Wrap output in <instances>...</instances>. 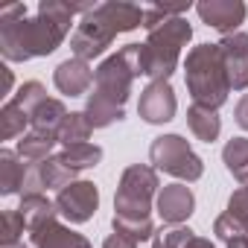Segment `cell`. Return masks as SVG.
<instances>
[{"mask_svg":"<svg viewBox=\"0 0 248 248\" xmlns=\"http://www.w3.org/2000/svg\"><path fill=\"white\" fill-rule=\"evenodd\" d=\"M102 248H138V242L129 239V236H123V233H111V236L102 242Z\"/></svg>","mask_w":248,"mask_h":248,"instance_id":"32","label":"cell"},{"mask_svg":"<svg viewBox=\"0 0 248 248\" xmlns=\"http://www.w3.org/2000/svg\"><path fill=\"white\" fill-rule=\"evenodd\" d=\"M27 170H30V164H27L18 152H12V149H0V196L24 193Z\"/></svg>","mask_w":248,"mask_h":248,"instance_id":"15","label":"cell"},{"mask_svg":"<svg viewBox=\"0 0 248 248\" xmlns=\"http://www.w3.org/2000/svg\"><path fill=\"white\" fill-rule=\"evenodd\" d=\"M143 15H146V9H140L138 3H123V0L96 3L70 35L73 59H82V62L99 59L117 35L143 27Z\"/></svg>","mask_w":248,"mask_h":248,"instance_id":"3","label":"cell"},{"mask_svg":"<svg viewBox=\"0 0 248 248\" xmlns=\"http://www.w3.org/2000/svg\"><path fill=\"white\" fill-rule=\"evenodd\" d=\"M111 225H114V233L129 236V239H135L138 245L155 236V222H152V216H149V219H126V216H114Z\"/></svg>","mask_w":248,"mask_h":248,"instance_id":"25","label":"cell"},{"mask_svg":"<svg viewBox=\"0 0 248 248\" xmlns=\"http://www.w3.org/2000/svg\"><path fill=\"white\" fill-rule=\"evenodd\" d=\"M222 164L239 184H248V138H231L222 146Z\"/></svg>","mask_w":248,"mask_h":248,"instance_id":"20","label":"cell"},{"mask_svg":"<svg viewBox=\"0 0 248 248\" xmlns=\"http://www.w3.org/2000/svg\"><path fill=\"white\" fill-rule=\"evenodd\" d=\"M3 248H32V245H27V242H18V245H3Z\"/></svg>","mask_w":248,"mask_h":248,"instance_id":"36","label":"cell"},{"mask_svg":"<svg viewBox=\"0 0 248 248\" xmlns=\"http://www.w3.org/2000/svg\"><path fill=\"white\" fill-rule=\"evenodd\" d=\"M30 239H32V248H93V245L88 242V236L76 233L73 228L62 225L59 219H53V222H47L44 228L32 231Z\"/></svg>","mask_w":248,"mask_h":248,"instance_id":"14","label":"cell"},{"mask_svg":"<svg viewBox=\"0 0 248 248\" xmlns=\"http://www.w3.org/2000/svg\"><path fill=\"white\" fill-rule=\"evenodd\" d=\"M187 126L190 132L196 135V140L202 143H213L222 132V117L219 111L213 108H204V105H190L187 108Z\"/></svg>","mask_w":248,"mask_h":248,"instance_id":"18","label":"cell"},{"mask_svg":"<svg viewBox=\"0 0 248 248\" xmlns=\"http://www.w3.org/2000/svg\"><path fill=\"white\" fill-rule=\"evenodd\" d=\"M228 248H248V236H239V239H231Z\"/></svg>","mask_w":248,"mask_h":248,"instance_id":"35","label":"cell"},{"mask_svg":"<svg viewBox=\"0 0 248 248\" xmlns=\"http://www.w3.org/2000/svg\"><path fill=\"white\" fill-rule=\"evenodd\" d=\"M59 143V138L53 135H41V132H27L21 140H18V155L27 161V164H41L47 158H53V146Z\"/></svg>","mask_w":248,"mask_h":248,"instance_id":"19","label":"cell"},{"mask_svg":"<svg viewBox=\"0 0 248 248\" xmlns=\"http://www.w3.org/2000/svg\"><path fill=\"white\" fill-rule=\"evenodd\" d=\"M93 126H91V120L85 117V111H70L67 120L62 123V129H59V143L64 149L70 146H79V143H88Z\"/></svg>","mask_w":248,"mask_h":248,"instance_id":"22","label":"cell"},{"mask_svg":"<svg viewBox=\"0 0 248 248\" xmlns=\"http://www.w3.org/2000/svg\"><path fill=\"white\" fill-rule=\"evenodd\" d=\"M233 120H236V126H239L242 132H248V93L239 96V102H236V108H233Z\"/></svg>","mask_w":248,"mask_h":248,"instance_id":"31","label":"cell"},{"mask_svg":"<svg viewBox=\"0 0 248 248\" xmlns=\"http://www.w3.org/2000/svg\"><path fill=\"white\" fill-rule=\"evenodd\" d=\"M67 108H64V102L62 99H56V96H47L32 114H30V123H32V129L30 132H41V135H53V138H59V129H62V123L67 120Z\"/></svg>","mask_w":248,"mask_h":248,"instance_id":"16","label":"cell"},{"mask_svg":"<svg viewBox=\"0 0 248 248\" xmlns=\"http://www.w3.org/2000/svg\"><path fill=\"white\" fill-rule=\"evenodd\" d=\"M193 27L184 15L167 18L155 30H149L143 50H146V79L149 82H170V76L178 70L181 50L190 44Z\"/></svg>","mask_w":248,"mask_h":248,"instance_id":"5","label":"cell"},{"mask_svg":"<svg viewBox=\"0 0 248 248\" xmlns=\"http://www.w3.org/2000/svg\"><path fill=\"white\" fill-rule=\"evenodd\" d=\"M149 161L158 172H167L178 181H199L204 175V161L193 152L190 140L181 135H161L149 146Z\"/></svg>","mask_w":248,"mask_h":248,"instance_id":"7","label":"cell"},{"mask_svg":"<svg viewBox=\"0 0 248 248\" xmlns=\"http://www.w3.org/2000/svg\"><path fill=\"white\" fill-rule=\"evenodd\" d=\"M93 76H96V70L88 62H82V59H64L53 70V85L64 96H85L91 91V85H93Z\"/></svg>","mask_w":248,"mask_h":248,"instance_id":"13","label":"cell"},{"mask_svg":"<svg viewBox=\"0 0 248 248\" xmlns=\"http://www.w3.org/2000/svg\"><path fill=\"white\" fill-rule=\"evenodd\" d=\"M38 170H41V181H44V190H64V187H70L73 181H79L76 178V170L73 167H67L59 155H53V158H47V161H41L38 164Z\"/></svg>","mask_w":248,"mask_h":248,"instance_id":"21","label":"cell"},{"mask_svg":"<svg viewBox=\"0 0 248 248\" xmlns=\"http://www.w3.org/2000/svg\"><path fill=\"white\" fill-rule=\"evenodd\" d=\"M0 70H3V93H9L12 91V70L9 67H0Z\"/></svg>","mask_w":248,"mask_h":248,"instance_id":"34","label":"cell"},{"mask_svg":"<svg viewBox=\"0 0 248 248\" xmlns=\"http://www.w3.org/2000/svg\"><path fill=\"white\" fill-rule=\"evenodd\" d=\"M225 213H231L236 222H242V225L248 228V184L231 193V199H228V210H225Z\"/></svg>","mask_w":248,"mask_h":248,"instance_id":"30","label":"cell"},{"mask_svg":"<svg viewBox=\"0 0 248 248\" xmlns=\"http://www.w3.org/2000/svg\"><path fill=\"white\" fill-rule=\"evenodd\" d=\"M184 85H187V93L193 96V105L219 111L228 102L231 82H228V70H225L219 44H199L187 53Z\"/></svg>","mask_w":248,"mask_h":248,"instance_id":"4","label":"cell"},{"mask_svg":"<svg viewBox=\"0 0 248 248\" xmlns=\"http://www.w3.org/2000/svg\"><path fill=\"white\" fill-rule=\"evenodd\" d=\"M138 76H146L143 44H126L114 56L102 59L93 76V91L85 99V117L91 120L93 129H108L126 117V102Z\"/></svg>","mask_w":248,"mask_h":248,"instance_id":"2","label":"cell"},{"mask_svg":"<svg viewBox=\"0 0 248 248\" xmlns=\"http://www.w3.org/2000/svg\"><path fill=\"white\" fill-rule=\"evenodd\" d=\"M216 44L222 50V62L228 70L231 91H245L248 88V32L222 35Z\"/></svg>","mask_w":248,"mask_h":248,"instance_id":"11","label":"cell"},{"mask_svg":"<svg viewBox=\"0 0 248 248\" xmlns=\"http://www.w3.org/2000/svg\"><path fill=\"white\" fill-rule=\"evenodd\" d=\"M196 233L184 225H172V228H164V231H155L152 236V248H187V242L193 239Z\"/></svg>","mask_w":248,"mask_h":248,"instance_id":"27","label":"cell"},{"mask_svg":"<svg viewBox=\"0 0 248 248\" xmlns=\"http://www.w3.org/2000/svg\"><path fill=\"white\" fill-rule=\"evenodd\" d=\"M158 193H161V181L155 167H146V164L126 167L114 193V216L149 219L152 202H158Z\"/></svg>","mask_w":248,"mask_h":248,"instance_id":"6","label":"cell"},{"mask_svg":"<svg viewBox=\"0 0 248 248\" xmlns=\"http://www.w3.org/2000/svg\"><path fill=\"white\" fill-rule=\"evenodd\" d=\"M155 210L164 225H184L196 210V196L187 184H164L158 193Z\"/></svg>","mask_w":248,"mask_h":248,"instance_id":"12","label":"cell"},{"mask_svg":"<svg viewBox=\"0 0 248 248\" xmlns=\"http://www.w3.org/2000/svg\"><path fill=\"white\" fill-rule=\"evenodd\" d=\"M44 99H47V88H44L41 82H35V79H32V82H24V85L18 88V93L12 96V102H15L18 108H24L27 114H32Z\"/></svg>","mask_w":248,"mask_h":248,"instance_id":"26","label":"cell"},{"mask_svg":"<svg viewBox=\"0 0 248 248\" xmlns=\"http://www.w3.org/2000/svg\"><path fill=\"white\" fill-rule=\"evenodd\" d=\"M56 207H59V216H64L70 225H82L93 219L99 207V190L93 181H73L56 196Z\"/></svg>","mask_w":248,"mask_h":248,"instance_id":"8","label":"cell"},{"mask_svg":"<svg viewBox=\"0 0 248 248\" xmlns=\"http://www.w3.org/2000/svg\"><path fill=\"white\" fill-rule=\"evenodd\" d=\"M213 233H216L222 242H231V239L245 236V233H248V228H245L242 222H236L231 213H222V216H216V222H213Z\"/></svg>","mask_w":248,"mask_h":248,"instance_id":"29","label":"cell"},{"mask_svg":"<svg viewBox=\"0 0 248 248\" xmlns=\"http://www.w3.org/2000/svg\"><path fill=\"white\" fill-rule=\"evenodd\" d=\"M76 6L62 0H41L35 18H27V6L15 3L0 12V53L6 62L44 59L62 47L70 32Z\"/></svg>","mask_w":248,"mask_h":248,"instance_id":"1","label":"cell"},{"mask_svg":"<svg viewBox=\"0 0 248 248\" xmlns=\"http://www.w3.org/2000/svg\"><path fill=\"white\" fill-rule=\"evenodd\" d=\"M196 12L202 18V24H207L210 30L222 32V35H233L248 15V6L242 0H202L196 3Z\"/></svg>","mask_w":248,"mask_h":248,"instance_id":"10","label":"cell"},{"mask_svg":"<svg viewBox=\"0 0 248 248\" xmlns=\"http://www.w3.org/2000/svg\"><path fill=\"white\" fill-rule=\"evenodd\" d=\"M178 111V99H175V91L170 82H149L143 91H140V99H138V114L143 123L149 126H164L170 123Z\"/></svg>","mask_w":248,"mask_h":248,"instance_id":"9","label":"cell"},{"mask_svg":"<svg viewBox=\"0 0 248 248\" xmlns=\"http://www.w3.org/2000/svg\"><path fill=\"white\" fill-rule=\"evenodd\" d=\"M27 231V222L21 216V210H3V245H18L21 236Z\"/></svg>","mask_w":248,"mask_h":248,"instance_id":"28","label":"cell"},{"mask_svg":"<svg viewBox=\"0 0 248 248\" xmlns=\"http://www.w3.org/2000/svg\"><path fill=\"white\" fill-rule=\"evenodd\" d=\"M187 248H216V245H213V242H210L207 236H199V233H196V236H193V239L187 242Z\"/></svg>","mask_w":248,"mask_h":248,"instance_id":"33","label":"cell"},{"mask_svg":"<svg viewBox=\"0 0 248 248\" xmlns=\"http://www.w3.org/2000/svg\"><path fill=\"white\" fill-rule=\"evenodd\" d=\"M27 129H32L30 114L9 99L3 108H0V138H3V140H15V138H24Z\"/></svg>","mask_w":248,"mask_h":248,"instance_id":"23","label":"cell"},{"mask_svg":"<svg viewBox=\"0 0 248 248\" xmlns=\"http://www.w3.org/2000/svg\"><path fill=\"white\" fill-rule=\"evenodd\" d=\"M18 210H21V216H24V222H27V231H30V233H32V231H38V228H44L47 222H53V219L59 216L56 202H50L44 193H38V196H21Z\"/></svg>","mask_w":248,"mask_h":248,"instance_id":"17","label":"cell"},{"mask_svg":"<svg viewBox=\"0 0 248 248\" xmlns=\"http://www.w3.org/2000/svg\"><path fill=\"white\" fill-rule=\"evenodd\" d=\"M59 158H62L67 167H73L76 172H82V170H93V167L102 161V146H96V143H79V146L62 149Z\"/></svg>","mask_w":248,"mask_h":248,"instance_id":"24","label":"cell"}]
</instances>
